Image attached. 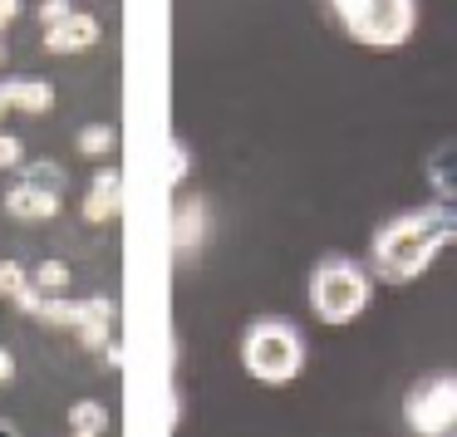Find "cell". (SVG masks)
Wrapping results in <instances>:
<instances>
[{
  "mask_svg": "<svg viewBox=\"0 0 457 437\" xmlns=\"http://www.w3.org/2000/svg\"><path fill=\"white\" fill-rule=\"evenodd\" d=\"M0 103L15 113L40 119V113L54 109V84L50 79H0Z\"/></svg>",
  "mask_w": 457,
  "mask_h": 437,
  "instance_id": "ba28073f",
  "label": "cell"
},
{
  "mask_svg": "<svg viewBox=\"0 0 457 437\" xmlns=\"http://www.w3.org/2000/svg\"><path fill=\"white\" fill-rule=\"evenodd\" d=\"M79 153L84 158H109L113 148H119V133L109 128V123H89V128H79Z\"/></svg>",
  "mask_w": 457,
  "mask_h": 437,
  "instance_id": "5bb4252c",
  "label": "cell"
},
{
  "mask_svg": "<svg viewBox=\"0 0 457 437\" xmlns=\"http://www.w3.org/2000/svg\"><path fill=\"white\" fill-rule=\"evenodd\" d=\"M70 427L74 433H109V408L104 403H94V398H84V403H74L70 408Z\"/></svg>",
  "mask_w": 457,
  "mask_h": 437,
  "instance_id": "9a60e30c",
  "label": "cell"
},
{
  "mask_svg": "<svg viewBox=\"0 0 457 437\" xmlns=\"http://www.w3.org/2000/svg\"><path fill=\"white\" fill-rule=\"evenodd\" d=\"M0 207L11 211L15 221H50V217H60L64 197L40 192V187H30V182H15V187L5 192V202H0Z\"/></svg>",
  "mask_w": 457,
  "mask_h": 437,
  "instance_id": "9c48e42d",
  "label": "cell"
},
{
  "mask_svg": "<svg viewBox=\"0 0 457 437\" xmlns=\"http://www.w3.org/2000/svg\"><path fill=\"white\" fill-rule=\"evenodd\" d=\"M202 231H207V211H202L197 197H182L178 211H172V246L178 256H192L202 246Z\"/></svg>",
  "mask_w": 457,
  "mask_h": 437,
  "instance_id": "8fae6325",
  "label": "cell"
},
{
  "mask_svg": "<svg viewBox=\"0 0 457 437\" xmlns=\"http://www.w3.org/2000/svg\"><path fill=\"white\" fill-rule=\"evenodd\" d=\"M84 349L99 354L104 344L113 339V300L109 295H94V300H79V325H74Z\"/></svg>",
  "mask_w": 457,
  "mask_h": 437,
  "instance_id": "30bf717a",
  "label": "cell"
},
{
  "mask_svg": "<svg viewBox=\"0 0 457 437\" xmlns=\"http://www.w3.org/2000/svg\"><path fill=\"white\" fill-rule=\"evenodd\" d=\"M11 378H15V354L0 344V383H11Z\"/></svg>",
  "mask_w": 457,
  "mask_h": 437,
  "instance_id": "7402d4cb",
  "label": "cell"
},
{
  "mask_svg": "<svg viewBox=\"0 0 457 437\" xmlns=\"http://www.w3.org/2000/svg\"><path fill=\"white\" fill-rule=\"evenodd\" d=\"M99 354H104V364H109V368H119V364H123V344H119V339H109V344H104Z\"/></svg>",
  "mask_w": 457,
  "mask_h": 437,
  "instance_id": "44dd1931",
  "label": "cell"
},
{
  "mask_svg": "<svg viewBox=\"0 0 457 437\" xmlns=\"http://www.w3.org/2000/svg\"><path fill=\"white\" fill-rule=\"evenodd\" d=\"M21 158H25V143L15 138V133H0V172L21 168Z\"/></svg>",
  "mask_w": 457,
  "mask_h": 437,
  "instance_id": "e0dca14e",
  "label": "cell"
},
{
  "mask_svg": "<svg viewBox=\"0 0 457 437\" xmlns=\"http://www.w3.org/2000/svg\"><path fill=\"white\" fill-rule=\"evenodd\" d=\"M5 54H11V50H5V35H0V64H5Z\"/></svg>",
  "mask_w": 457,
  "mask_h": 437,
  "instance_id": "603a6c76",
  "label": "cell"
},
{
  "mask_svg": "<svg viewBox=\"0 0 457 437\" xmlns=\"http://www.w3.org/2000/svg\"><path fill=\"white\" fill-rule=\"evenodd\" d=\"M241 368L256 383H270V388L300 378V368H305V339H300V329L286 325V319H256L246 329V339H241Z\"/></svg>",
  "mask_w": 457,
  "mask_h": 437,
  "instance_id": "277c9868",
  "label": "cell"
},
{
  "mask_svg": "<svg viewBox=\"0 0 457 437\" xmlns=\"http://www.w3.org/2000/svg\"><path fill=\"white\" fill-rule=\"evenodd\" d=\"M21 182H30V187L40 192H54V197H64V187H70V177H64V168H54V162H25L21 168Z\"/></svg>",
  "mask_w": 457,
  "mask_h": 437,
  "instance_id": "7c38bea8",
  "label": "cell"
},
{
  "mask_svg": "<svg viewBox=\"0 0 457 437\" xmlns=\"http://www.w3.org/2000/svg\"><path fill=\"white\" fill-rule=\"evenodd\" d=\"M329 11L364 50H398L418 30V0H329Z\"/></svg>",
  "mask_w": 457,
  "mask_h": 437,
  "instance_id": "3957f363",
  "label": "cell"
},
{
  "mask_svg": "<svg viewBox=\"0 0 457 437\" xmlns=\"http://www.w3.org/2000/svg\"><path fill=\"white\" fill-rule=\"evenodd\" d=\"M369 295H374V276L354 256H325L315 266V276H310V309L329 329L354 325L369 309Z\"/></svg>",
  "mask_w": 457,
  "mask_h": 437,
  "instance_id": "7a4b0ae2",
  "label": "cell"
},
{
  "mask_svg": "<svg viewBox=\"0 0 457 437\" xmlns=\"http://www.w3.org/2000/svg\"><path fill=\"white\" fill-rule=\"evenodd\" d=\"M104 40V25H99V15H89V11H70L60 25H45V50L50 54H84V50H94V45Z\"/></svg>",
  "mask_w": 457,
  "mask_h": 437,
  "instance_id": "8992f818",
  "label": "cell"
},
{
  "mask_svg": "<svg viewBox=\"0 0 457 437\" xmlns=\"http://www.w3.org/2000/svg\"><path fill=\"white\" fill-rule=\"evenodd\" d=\"M70 437H99V433H74V427H70Z\"/></svg>",
  "mask_w": 457,
  "mask_h": 437,
  "instance_id": "cb8c5ba5",
  "label": "cell"
},
{
  "mask_svg": "<svg viewBox=\"0 0 457 437\" xmlns=\"http://www.w3.org/2000/svg\"><path fill=\"white\" fill-rule=\"evenodd\" d=\"M403 423L413 437H447L457 433V374H428L408 388Z\"/></svg>",
  "mask_w": 457,
  "mask_h": 437,
  "instance_id": "5b68a950",
  "label": "cell"
},
{
  "mask_svg": "<svg viewBox=\"0 0 457 437\" xmlns=\"http://www.w3.org/2000/svg\"><path fill=\"white\" fill-rule=\"evenodd\" d=\"M70 11H74L70 0H40V25H60Z\"/></svg>",
  "mask_w": 457,
  "mask_h": 437,
  "instance_id": "ac0fdd59",
  "label": "cell"
},
{
  "mask_svg": "<svg viewBox=\"0 0 457 437\" xmlns=\"http://www.w3.org/2000/svg\"><path fill=\"white\" fill-rule=\"evenodd\" d=\"M5 113H11V109H5V103H0V119H5Z\"/></svg>",
  "mask_w": 457,
  "mask_h": 437,
  "instance_id": "d4e9b609",
  "label": "cell"
},
{
  "mask_svg": "<svg viewBox=\"0 0 457 437\" xmlns=\"http://www.w3.org/2000/svg\"><path fill=\"white\" fill-rule=\"evenodd\" d=\"M453 241H457V192H443L437 202L398 211L394 221H384L374 231V241H369V276H378L384 285H408Z\"/></svg>",
  "mask_w": 457,
  "mask_h": 437,
  "instance_id": "6da1fadb",
  "label": "cell"
},
{
  "mask_svg": "<svg viewBox=\"0 0 457 437\" xmlns=\"http://www.w3.org/2000/svg\"><path fill=\"white\" fill-rule=\"evenodd\" d=\"M123 211V177L119 168H99L89 182V197H84V221L89 227H104V221H113Z\"/></svg>",
  "mask_w": 457,
  "mask_h": 437,
  "instance_id": "52a82bcc",
  "label": "cell"
},
{
  "mask_svg": "<svg viewBox=\"0 0 457 437\" xmlns=\"http://www.w3.org/2000/svg\"><path fill=\"white\" fill-rule=\"evenodd\" d=\"M25 285H30V270H25L21 260H0V295L15 300Z\"/></svg>",
  "mask_w": 457,
  "mask_h": 437,
  "instance_id": "2e32d148",
  "label": "cell"
},
{
  "mask_svg": "<svg viewBox=\"0 0 457 437\" xmlns=\"http://www.w3.org/2000/svg\"><path fill=\"white\" fill-rule=\"evenodd\" d=\"M15 21H21V0H0V35L11 30Z\"/></svg>",
  "mask_w": 457,
  "mask_h": 437,
  "instance_id": "ffe728a7",
  "label": "cell"
},
{
  "mask_svg": "<svg viewBox=\"0 0 457 437\" xmlns=\"http://www.w3.org/2000/svg\"><path fill=\"white\" fill-rule=\"evenodd\" d=\"M182 177H187V148H182V143H172V187H178Z\"/></svg>",
  "mask_w": 457,
  "mask_h": 437,
  "instance_id": "d6986e66",
  "label": "cell"
},
{
  "mask_svg": "<svg viewBox=\"0 0 457 437\" xmlns=\"http://www.w3.org/2000/svg\"><path fill=\"white\" fill-rule=\"evenodd\" d=\"M70 266H64V260H40V266L30 270V285L40 290V295H64V290H70Z\"/></svg>",
  "mask_w": 457,
  "mask_h": 437,
  "instance_id": "4fadbf2b",
  "label": "cell"
}]
</instances>
